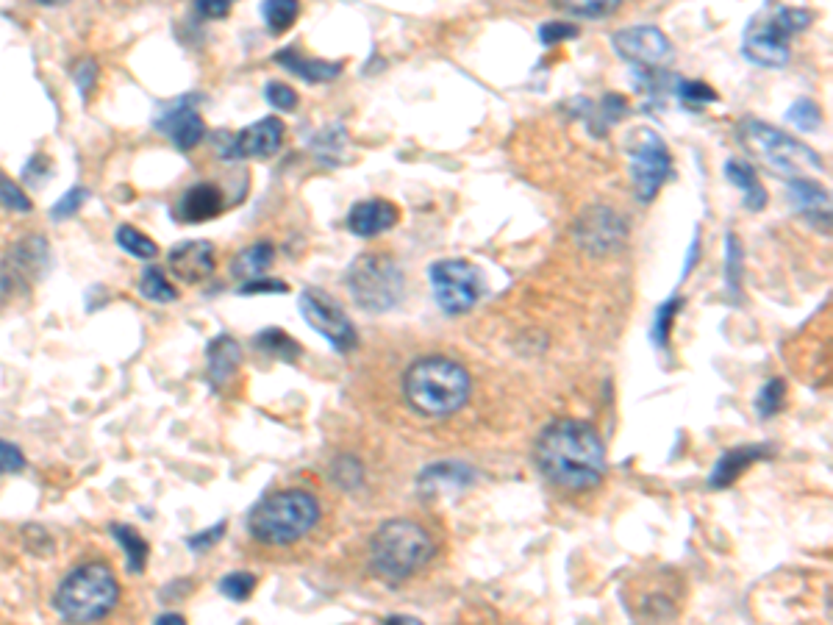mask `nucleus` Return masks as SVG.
Segmentation results:
<instances>
[{
	"label": "nucleus",
	"mask_w": 833,
	"mask_h": 625,
	"mask_svg": "<svg viewBox=\"0 0 833 625\" xmlns=\"http://www.w3.org/2000/svg\"><path fill=\"white\" fill-rule=\"evenodd\" d=\"M534 462L553 487L584 492L600 484L606 473V445L595 425L564 417L539 434Z\"/></svg>",
	"instance_id": "nucleus-1"
},
{
	"label": "nucleus",
	"mask_w": 833,
	"mask_h": 625,
	"mask_svg": "<svg viewBox=\"0 0 833 625\" xmlns=\"http://www.w3.org/2000/svg\"><path fill=\"white\" fill-rule=\"evenodd\" d=\"M403 392L417 414L448 417L467 406L473 395V378L448 356H423L403 375Z\"/></svg>",
	"instance_id": "nucleus-2"
},
{
	"label": "nucleus",
	"mask_w": 833,
	"mask_h": 625,
	"mask_svg": "<svg viewBox=\"0 0 833 625\" xmlns=\"http://www.w3.org/2000/svg\"><path fill=\"white\" fill-rule=\"evenodd\" d=\"M120 598L117 575L106 562H87L64 575L53 595V606L62 620L73 625H89L103 620Z\"/></svg>",
	"instance_id": "nucleus-3"
},
{
	"label": "nucleus",
	"mask_w": 833,
	"mask_h": 625,
	"mask_svg": "<svg viewBox=\"0 0 833 625\" xmlns=\"http://www.w3.org/2000/svg\"><path fill=\"white\" fill-rule=\"evenodd\" d=\"M320 520V503L303 489H281L262 498L248 517L253 537L264 545L284 548L309 534Z\"/></svg>",
	"instance_id": "nucleus-4"
},
{
	"label": "nucleus",
	"mask_w": 833,
	"mask_h": 625,
	"mask_svg": "<svg viewBox=\"0 0 833 625\" xmlns=\"http://www.w3.org/2000/svg\"><path fill=\"white\" fill-rule=\"evenodd\" d=\"M434 539L414 520H389L373 534L370 562L389 584L406 581L434 559Z\"/></svg>",
	"instance_id": "nucleus-5"
},
{
	"label": "nucleus",
	"mask_w": 833,
	"mask_h": 625,
	"mask_svg": "<svg viewBox=\"0 0 833 625\" xmlns=\"http://www.w3.org/2000/svg\"><path fill=\"white\" fill-rule=\"evenodd\" d=\"M739 142L745 145L756 159L770 167L772 173H781L786 178H800L803 170H814L820 173L825 170L822 156L814 148H809L806 142L789 137L786 131L775 128V125L756 120V117H745L736 125Z\"/></svg>",
	"instance_id": "nucleus-6"
},
{
	"label": "nucleus",
	"mask_w": 833,
	"mask_h": 625,
	"mask_svg": "<svg viewBox=\"0 0 833 625\" xmlns=\"http://www.w3.org/2000/svg\"><path fill=\"white\" fill-rule=\"evenodd\" d=\"M350 298L364 312H389L403 295L406 278L400 264L386 253H361L345 275Z\"/></svg>",
	"instance_id": "nucleus-7"
},
{
	"label": "nucleus",
	"mask_w": 833,
	"mask_h": 625,
	"mask_svg": "<svg viewBox=\"0 0 833 625\" xmlns=\"http://www.w3.org/2000/svg\"><path fill=\"white\" fill-rule=\"evenodd\" d=\"M625 153H628V170H631L636 198L650 203L672 175L670 148L653 128H636L625 139Z\"/></svg>",
	"instance_id": "nucleus-8"
},
{
	"label": "nucleus",
	"mask_w": 833,
	"mask_h": 625,
	"mask_svg": "<svg viewBox=\"0 0 833 625\" xmlns=\"http://www.w3.org/2000/svg\"><path fill=\"white\" fill-rule=\"evenodd\" d=\"M436 306L450 317H459L473 309L484 295V275L467 259H439L428 267Z\"/></svg>",
	"instance_id": "nucleus-9"
},
{
	"label": "nucleus",
	"mask_w": 833,
	"mask_h": 625,
	"mask_svg": "<svg viewBox=\"0 0 833 625\" xmlns=\"http://www.w3.org/2000/svg\"><path fill=\"white\" fill-rule=\"evenodd\" d=\"M611 45L639 73H664L675 59L672 39L656 25H631L611 37Z\"/></svg>",
	"instance_id": "nucleus-10"
},
{
	"label": "nucleus",
	"mask_w": 833,
	"mask_h": 625,
	"mask_svg": "<svg viewBox=\"0 0 833 625\" xmlns=\"http://www.w3.org/2000/svg\"><path fill=\"white\" fill-rule=\"evenodd\" d=\"M286 125L281 117H264L259 123L242 128L239 134L217 131L212 137V145L217 156L225 162L234 159H270L284 145Z\"/></svg>",
	"instance_id": "nucleus-11"
},
{
	"label": "nucleus",
	"mask_w": 833,
	"mask_h": 625,
	"mask_svg": "<svg viewBox=\"0 0 833 625\" xmlns=\"http://www.w3.org/2000/svg\"><path fill=\"white\" fill-rule=\"evenodd\" d=\"M298 306L303 320H306L320 337L328 339L339 353H350V350L359 345V331H356V325L350 323L345 309H342L334 298H328L323 289H303Z\"/></svg>",
	"instance_id": "nucleus-12"
},
{
	"label": "nucleus",
	"mask_w": 833,
	"mask_h": 625,
	"mask_svg": "<svg viewBox=\"0 0 833 625\" xmlns=\"http://www.w3.org/2000/svg\"><path fill=\"white\" fill-rule=\"evenodd\" d=\"M572 234L578 239V245L592 253V256H609L625 245L628 237V225L625 217L609 209V206H589L575 220Z\"/></svg>",
	"instance_id": "nucleus-13"
},
{
	"label": "nucleus",
	"mask_w": 833,
	"mask_h": 625,
	"mask_svg": "<svg viewBox=\"0 0 833 625\" xmlns=\"http://www.w3.org/2000/svg\"><path fill=\"white\" fill-rule=\"evenodd\" d=\"M789 42H792V34L772 14L770 20H756L747 28L745 39H742V53L750 64L781 70L792 56Z\"/></svg>",
	"instance_id": "nucleus-14"
},
{
	"label": "nucleus",
	"mask_w": 833,
	"mask_h": 625,
	"mask_svg": "<svg viewBox=\"0 0 833 625\" xmlns=\"http://www.w3.org/2000/svg\"><path fill=\"white\" fill-rule=\"evenodd\" d=\"M195 103H198V95H187V98L178 100L170 112H164L162 117L153 120V125L164 131L178 150L198 148L200 139L206 137V123L195 109Z\"/></svg>",
	"instance_id": "nucleus-15"
},
{
	"label": "nucleus",
	"mask_w": 833,
	"mask_h": 625,
	"mask_svg": "<svg viewBox=\"0 0 833 625\" xmlns=\"http://www.w3.org/2000/svg\"><path fill=\"white\" fill-rule=\"evenodd\" d=\"M786 192H789V203L806 223H811L814 228H822L828 234V225H831V198L828 192L811 181V178H789L786 181Z\"/></svg>",
	"instance_id": "nucleus-16"
},
{
	"label": "nucleus",
	"mask_w": 833,
	"mask_h": 625,
	"mask_svg": "<svg viewBox=\"0 0 833 625\" xmlns=\"http://www.w3.org/2000/svg\"><path fill=\"white\" fill-rule=\"evenodd\" d=\"M400 220L398 206L386 198H370L359 200L348 212V228L350 234H356L361 239H373L386 234L389 228H395Z\"/></svg>",
	"instance_id": "nucleus-17"
},
{
	"label": "nucleus",
	"mask_w": 833,
	"mask_h": 625,
	"mask_svg": "<svg viewBox=\"0 0 833 625\" xmlns=\"http://www.w3.org/2000/svg\"><path fill=\"white\" fill-rule=\"evenodd\" d=\"M170 270L184 284H198L214 273V245L206 239H189L170 250Z\"/></svg>",
	"instance_id": "nucleus-18"
},
{
	"label": "nucleus",
	"mask_w": 833,
	"mask_h": 625,
	"mask_svg": "<svg viewBox=\"0 0 833 625\" xmlns=\"http://www.w3.org/2000/svg\"><path fill=\"white\" fill-rule=\"evenodd\" d=\"M223 209V189L214 184H195L181 195L178 206L173 209V217L181 223H206V220H214Z\"/></svg>",
	"instance_id": "nucleus-19"
},
{
	"label": "nucleus",
	"mask_w": 833,
	"mask_h": 625,
	"mask_svg": "<svg viewBox=\"0 0 833 625\" xmlns=\"http://www.w3.org/2000/svg\"><path fill=\"white\" fill-rule=\"evenodd\" d=\"M475 475L470 467H464L459 462H439L425 467L420 473V495L425 498H439L448 492H464L467 487H473Z\"/></svg>",
	"instance_id": "nucleus-20"
},
{
	"label": "nucleus",
	"mask_w": 833,
	"mask_h": 625,
	"mask_svg": "<svg viewBox=\"0 0 833 625\" xmlns=\"http://www.w3.org/2000/svg\"><path fill=\"white\" fill-rule=\"evenodd\" d=\"M273 59L281 64V67H286L292 75H298L300 81H306V84H328V81L339 78V75H342V67H345L342 62L309 59V56H303L298 48L278 50Z\"/></svg>",
	"instance_id": "nucleus-21"
},
{
	"label": "nucleus",
	"mask_w": 833,
	"mask_h": 625,
	"mask_svg": "<svg viewBox=\"0 0 833 625\" xmlns=\"http://www.w3.org/2000/svg\"><path fill=\"white\" fill-rule=\"evenodd\" d=\"M770 453H772L770 445H742V448H734V450H728V453H722L720 462L714 464V470H711L709 484L714 489L731 487V484H734L739 475L745 473L750 464L767 459Z\"/></svg>",
	"instance_id": "nucleus-22"
},
{
	"label": "nucleus",
	"mask_w": 833,
	"mask_h": 625,
	"mask_svg": "<svg viewBox=\"0 0 833 625\" xmlns=\"http://www.w3.org/2000/svg\"><path fill=\"white\" fill-rule=\"evenodd\" d=\"M725 178H728L736 189H742V198H745V206L750 212H764V209H767L770 192L764 189L753 164L742 162V159H728V162H725Z\"/></svg>",
	"instance_id": "nucleus-23"
},
{
	"label": "nucleus",
	"mask_w": 833,
	"mask_h": 625,
	"mask_svg": "<svg viewBox=\"0 0 833 625\" xmlns=\"http://www.w3.org/2000/svg\"><path fill=\"white\" fill-rule=\"evenodd\" d=\"M206 356H209V378H212L214 387L231 381L239 370V364H242V348H239L237 339H231L228 334L214 339Z\"/></svg>",
	"instance_id": "nucleus-24"
},
{
	"label": "nucleus",
	"mask_w": 833,
	"mask_h": 625,
	"mask_svg": "<svg viewBox=\"0 0 833 625\" xmlns=\"http://www.w3.org/2000/svg\"><path fill=\"white\" fill-rule=\"evenodd\" d=\"M275 262V248L270 242H256L250 248L239 250L231 262V275L245 278V281H256L264 278V273L270 270V264Z\"/></svg>",
	"instance_id": "nucleus-25"
},
{
	"label": "nucleus",
	"mask_w": 833,
	"mask_h": 625,
	"mask_svg": "<svg viewBox=\"0 0 833 625\" xmlns=\"http://www.w3.org/2000/svg\"><path fill=\"white\" fill-rule=\"evenodd\" d=\"M112 534L125 548V556H128V570L137 575L145 573V564H148V553H150L145 537L139 534L137 528H131V525H123V523H114Z\"/></svg>",
	"instance_id": "nucleus-26"
},
{
	"label": "nucleus",
	"mask_w": 833,
	"mask_h": 625,
	"mask_svg": "<svg viewBox=\"0 0 833 625\" xmlns=\"http://www.w3.org/2000/svg\"><path fill=\"white\" fill-rule=\"evenodd\" d=\"M311 148H314V153H317L323 162H342V159H345V148H348V131H345V125H328L325 131H320L317 137L311 139Z\"/></svg>",
	"instance_id": "nucleus-27"
},
{
	"label": "nucleus",
	"mask_w": 833,
	"mask_h": 625,
	"mask_svg": "<svg viewBox=\"0 0 833 625\" xmlns=\"http://www.w3.org/2000/svg\"><path fill=\"white\" fill-rule=\"evenodd\" d=\"M256 345H259L267 356H275V359H281V362H292V359H298L300 356L298 342L289 337V334H284L281 328H267V331H262V334L256 337Z\"/></svg>",
	"instance_id": "nucleus-28"
},
{
	"label": "nucleus",
	"mask_w": 833,
	"mask_h": 625,
	"mask_svg": "<svg viewBox=\"0 0 833 625\" xmlns=\"http://www.w3.org/2000/svg\"><path fill=\"white\" fill-rule=\"evenodd\" d=\"M742 264H745V250H742V239L736 234L725 237V281H728V292L739 298L742 295Z\"/></svg>",
	"instance_id": "nucleus-29"
},
{
	"label": "nucleus",
	"mask_w": 833,
	"mask_h": 625,
	"mask_svg": "<svg viewBox=\"0 0 833 625\" xmlns=\"http://www.w3.org/2000/svg\"><path fill=\"white\" fill-rule=\"evenodd\" d=\"M298 14L300 6L298 3H292V0H267V3H262L264 23H267V28H270L273 34L289 31L292 23L298 20Z\"/></svg>",
	"instance_id": "nucleus-30"
},
{
	"label": "nucleus",
	"mask_w": 833,
	"mask_h": 625,
	"mask_svg": "<svg viewBox=\"0 0 833 625\" xmlns=\"http://www.w3.org/2000/svg\"><path fill=\"white\" fill-rule=\"evenodd\" d=\"M114 239H117V245H120L125 253H131L134 259H156V253H159V245L150 237H145L142 231H137L134 225H120Z\"/></svg>",
	"instance_id": "nucleus-31"
},
{
	"label": "nucleus",
	"mask_w": 833,
	"mask_h": 625,
	"mask_svg": "<svg viewBox=\"0 0 833 625\" xmlns=\"http://www.w3.org/2000/svg\"><path fill=\"white\" fill-rule=\"evenodd\" d=\"M139 292H142V298L156 300V303H173L178 298L175 287L159 267H145V273L139 278Z\"/></svg>",
	"instance_id": "nucleus-32"
},
{
	"label": "nucleus",
	"mask_w": 833,
	"mask_h": 625,
	"mask_svg": "<svg viewBox=\"0 0 833 625\" xmlns=\"http://www.w3.org/2000/svg\"><path fill=\"white\" fill-rule=\"evenodd\" d=\"M786 120L795 125L797 131H817L822 125V109L811 98H800L786 109Z\"/></svg>",
	"instance_id": "nucleus-33"
},
{
	"label": "nucleus",
	"mask_w": 833,
	"mask_h": 625,
	"mask_svg": "<svg viewBox=\"0 0 833 625\" xmlns=\"http://www.w3.org/2000/svg\"><path fill=\"white\" fill-rule=\"evenodd\" d=\"M784 395V378H770V381L759 389V395H756V412H759L761 417H772V414L784 406Z\"/></svg>",
	"instance_id": "nucleus-34"
},
{
	"label": "nucleus",
	"mask_w": 833,
	"mask_h": 625,
	"mask_svg": "<svg viewBox=\"0 0 833 625\" xmlns=\"http://www.w3.org/2000/svg\"><path fill=\"white\" fill-rule=\"evenodd\" d=\"M0 206L17 214L31 212V200H28V195L23 192V187L14 184L12 178L3 173V170H0Z\"/></svg>",
	"instance_id": "nucleus-35"
},
{
	"label": "nucleus",
	"mask_w": 833,
	"mask_h": 625,
	"mask_svg": "<svg viewBox=\"0 0 833 625\" xmlns=\"http://www.w3.org/2000/svg\"><path fill=\"white\" fill-rule=\"evenodd\" d=\"M672 92L684 100L686 106L714 103V100H717V92H714L709 84H703V81H684V78H675V87H672Z\"/></svg>",
	"instance_id": "nucleus-36"
},
{
	"label": "nucleus",
	"mask_w": 833,
	"mask_h": 625,
	"mask_svg": "<svg viewBox=\"0 0 833 625\" xmlns=\"http://www.w3.org/2000/svg\"><path fill=\"white\" fill-rule=\"evenodd\" d=\"M264 98H267V103L273 106L275 112H295L300 103L298 92L289 87V84H284V81H270L264 87Z\"/></svg>",
	"instance_id": "nucleus-37"
},
{
	"label": "nucleus",
	"mask_w": 833,
	"mask_h": 625,
	"mask_svg": "<svg viewBox=\"0 0 833 625\" xmlns=\"http://www.w3.org/2000/svg\"><path fill=\"white\" fill-rule=\"evenodd\" d=\"M331 478H334L336 484L342 489H356L361 487V478H364V470H361V464L356 462V459H350V456H342V459H336L334 467H331Z\"/></svg>",
	"instance_id": "nucleus-38"
},
{
	"label": "nucleus",
	"mask_w": 833,
	"mask_h": 625,
	"mask_svg": "<svg viewBox=\"0 0 833 625\" xmlns=\"http://www.w3.org/2000/svg\"><path fill=\"white\" fill-rule=\"evenodd\" d=\"M256 589V575L253 573H231L220 581V592L231 600H245Z\"/></svg>",
	"instance_id": "nucleus-39"
},
{
	"label": "nucleus",
	"mask_w": 833,
	"mask_h": 625,
	"mask_svg": "<svg viewBox=\"0 0 833 625\" xmlns=\"http://www.w3.org/2000/svg\"><path fill=\"white\" fill-rule=\"evenodd\" d=\"M561 9L575 17H609L620 9V0H586V3H559Z\"/></svg>",
	"instance_id": "nucleus-40"
},
{
	"label": "nucleus",
	"mask_w": 833,
	"mask_h": 625,
	"mask_svg": "<svg viewBox=\"0 0 833 625\" xmlns=\"http://www.w3.org/2000/svg\"><path fill=\"white\" fill-rule=\"evenodd\" d=\"M684 306V300L681 298H670L664 306H661L659 312H656V325H653V342L656 345H664L667 342V337H670V325L672 320H675V312Z\"/></svg>",
	"instance_id": "nucleus-41"
},
{
	"label": "nucleus",
	"mask_w": 833,
	"mask_h": 625,
	"mask_svg": "<svg viewBox=\"0 0 833 625\" xmlns=\"http://www.w3.org/2000/svg\"><path fill=\"white\" fill-rule=\"evenodd\" d=\"M73 81L78 84V89H81V95L89 98V95H92V89H95V84H98V62H95V59H89V56L78 59V62L73 64Z\"/></svg>",
	"instance_id": "nucleus-42"
},
{
	"label": "nucleus",
	"mask_w": 833,
	"mask_h": 625,
	"mask_svg": "<svg viewBox=\"0 0 833 625\" xmlns=\"http://www.w3.org/2000/svg\"><path fill=\"white\" fill-rule=\"evenodd\" d=\"M89 200V192L84 187H73L67 195H62L59 198V203L50 209V214H53V220H64V217H73L84 203Z\"/></svg>",
	"instance_id": "nucleus-43"
},
{
	"label": "nucleus",
	"mask_w": 833,
	"mask_h": 625,
	"mask_svg": "<svg viewBox=\"0 0 833 625\" xmlns=\"http://www.w3.org/2000/svg\"><path fill=\"white\" fill-rule=\"evenodd\" d=\"M581 34L578 25L572 23H542L539 25V39L542 45H559V42H567V39H575Z\"/></svg>",
	"instance_id": "nucleus-44"
},
{
	"label": "nucleus",
	"mask_w": 833,
	"mask_h": 625,
	"mask_svg": "<svg viewBox=\"0 0 833 625\" xmlns=\"http://www.w3.org/2000/svg\"><path fill=\"white\" fill-rule=\"evenodd\" d=\"M284 292H289V287L278 278H256L239 287V295H284Z\"/></svg>",
	"instance_id": "nucleus-45"
},
{
	"label": "nucleus",
	"mask_w": 833,
	"mask_h": 625,
	"mask_svg": "<svg viewBox=\"0 0 833 625\" xmlns=\"http://www.w3.org/2000/svg\"><path fill=\"white\" fill-rule=\"evenodd\" d=\"M25 467V456L14 442L0 439V475L3 473H20Z\"/></svg>",
	"instance_id": "nucleus-46"
},
{
	"label": "nucleus",
	"mask_w": 833,
	"mask_h": 625,
	"mask_svg": "<svg viewBox=\"0 0 833 625\" xmlns=\"http://www.w3.org/2000/svg\"><path fill=\"white\" fill-rule=\"evenodd\" d=\"M225 520L223 523H217V525H212V528H206V531H200V534H195V537H189V548L195 550V553H203V550H209L212 548V545H217V542H220V539H223V534H225Z\"/></svg>",
	"instance_id": "nucleus-47"
},
{
	"label": "nucleus",
	"mask_w": 833,
	"mask_h": 625,
	"mask_svg": "<svg viewBox=\"0 0 833 625\" xmlns=\"http://www.w3.org/2000/svg\"><path fill=\"white\" fill-rule=\"evenodd\" d=\"M48 156H42V153H37V156H31L28 159V164H25L23 170V178L28 181V184H39V178H45V170H48Z\"/></svg>",
	"instance_id": "nucleus-48"
},
{
	"label": "nucleus",
	"mask_w": 833,
	"mask_h": 625,
	"mask_svg": "<svg viewBox=\"0 0 833 625\" xmlns=\"http://www.w3.org/2000/svg\"><path fill=\"white\" fill-rule=\"evenodd\" d=\"M198 12L203 14V17L220 20V17H225V14L231 12V3H228V0H200Z\"/></svg>",
	"instance_id": "nucleus-49"
},
{
	"label": "nucleus",
	"mask_w": 833,
	"mask_h": 625,
	"mask_svg": "<svg viewBox=\"0 0 833 625\" xmlns=\"http://www.w3.org/2000/svg\"><path fill=\"white\" fill-rule=\"evenodd\" d=\"M153 625H187V620H184L181 614L164 612L162 617H156V623H153Z\"/></svg>",
	"instance_id": "nucleus-50"
},
{
	"label": "nucleus",
	"mask_w": 833,
	"mask_h": 625,
	"mask_svg": "<svg viewBox=\"0 0 833 625\" xmlns=\"http://www.w3.org/2000/svg\"><path fill=\"white\" fill-rule=\"evenodd\" d=\"M384 625H423L417 617H409V614H395V617H389Z\"/></svg>",
	"instance_id": "nucleus-51"
}]
</instances>
